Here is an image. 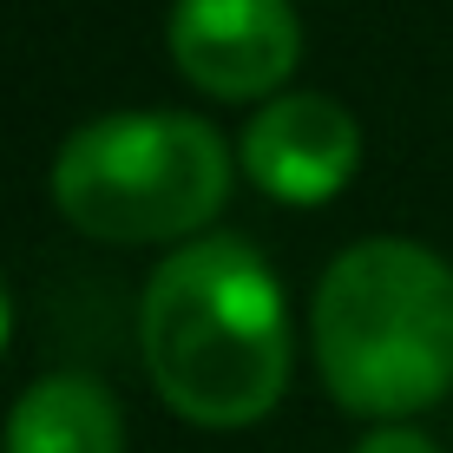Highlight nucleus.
Listing matches in <instances>:
<instances>
[{
	"instance_id": "nucleus-1",
	"label": "nucleus",
	"mask_w": 453,
	"mask_h": 453,
	"mask_svg": "<svg viewBox=\"0 0 453 453\" xmlns=\"http://www.w3.org/2000/svg\"><path fill=\"white\" fill-rule=\"evenodd\" d=\"M138 355L158 401L191 427H257L289 388V303L250 237H191L151 270Z\"/></svg>"
},
{
	"instance_id": "nucleus-2",
	"label": "nucleus",
	"mask_w": 453,
	"mask_h": 453,
	"mask_svg": "<svg viewBox=\"0 0 453 453\" xmlns=\"http://www.w3.org/2000/svg\"><path fill=\"white\" fill-rule=\"evenodd\" d=\"M322 388L362 420H408L453 388V270L414 237H362L309 303Z\"/></svg>"
},
{
	"instance_id": "nucleus-3",
	"label": "nucleus",
	"mask_w": 453,
	"mask_h": 453,
	"mask_svg": "<svg viewBox=\"0 0 453 453\" xmlns=\"http://www.w3.org/2000/svg\"><path fill=\"white\" fill-rule=\"evenodd\" d=\"M230 138L191 112H105L53 158V204L92 243H191L230 197Z\"/></svg>"
},
{
	"instance_id": "nucleus-4",
	"label": "nucleus",
	"mask_w": 453,
	"mask_h": 453,
	"mask_svg": "<svg viewBox=\"0 0 453 453\" xmlns=\"http://www.w3.org/2000/svg\"><path fill=\"white\" fill-rule=\"evenodd\" d=\"M165 46L204 99H276L303 59V20L289 0H178Z\"/></svg>"
},
{
	"instance_id": "nucleus-5",
	"label": "nucleus",
	"mask_w": 453,
	"mask_h": 453,
	"mask_svg": "<svg viewBox=\"0 0 453 453\" xmlns=\"http://www.w3.org/2000/svg\"><path fill=\"white\" fill-rule=\"evenodd\" d=\"M237 165L263 197L316 211L335 191H349L355 165H362V125L329 92H276L250 112Z\"/></svg>"
},
{
	"instance_id": "nucleus-6",
	"label": "nucleus",
	"mask_w": 453,
	"mask_h": 453,
	"mask_svg": "<svg viewBox=\"0 0 453 453\" xmlns=\"http://www.w3.org/2000/svg\"><path fill=\"white\" fill-rule=\"evenodd\" d=\"M0 453H125V414L99 374H40L7 414Z\"/></svg>"
},
{
	"instance_id": "nucleus-7",
	"label": "nucleus",
	"mask_w": 453,
	"mask_h": 453,
	"mask_svg": "<svg viewBox=\"0 0 453 453\" xmlns=\"http://www.w3.org/2000/svg\"><path fill=\"white\" fill-rule=\"evenodd\" d=\"M355 453H441V447H434L420 427H401V420H388V427L362 434V441H355Z\"/></svg>"
},
{
	"instance_id": "nucleus-8",
	"label": "nucleus",
	"mask_w": 453,
	"mask_h": 453,
	"mask_svg": "<svg viewBox=\"0 0 453 453\" xmlns=\"http://www.w3.org/2000/svg\"><path fill=\"white\" fill-rule=\"evenodd\" d=\"M7 335H13V309H7V283H0V355H7Z\"/></svg>"
}]
</instances>
